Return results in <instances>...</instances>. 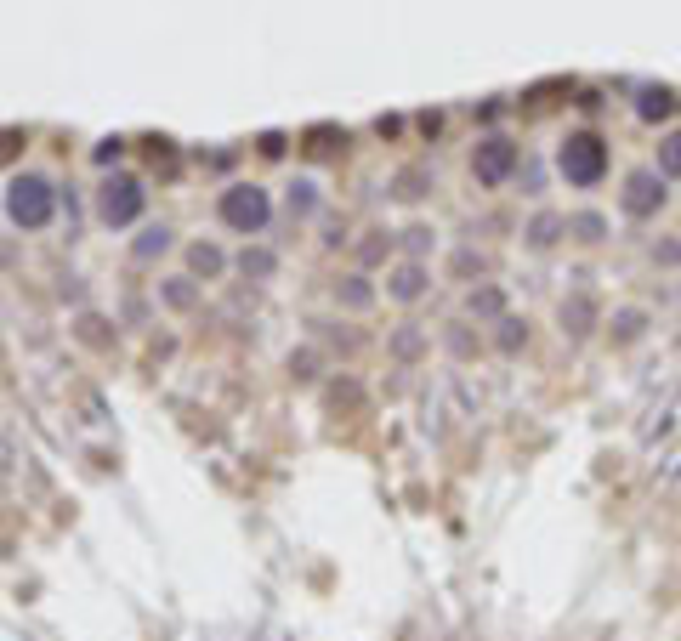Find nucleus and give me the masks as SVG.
Here are the masks:
<instances>
[{"instance_id": "obj_1", "label": "nucleus", "mask_w": 681, "mask_h": 641, "mask_svg": "<svg viewBox=\"0 0 681 641\" xmlns=\"http://www.w3.org/2000/svg\"><path fill=\"white\" fill-rule=\"evenodd\" d=\"M6 216H12V227H23V233H40V227H52L57 216V188L46 182V176L23 171L6 182Z\"/></svg>"}, {"instance_id": "obj_2", "label": "nucleus", "mask_w": 681, "mask_h": 641, "mask_svg": "<svg viewBox=\"0 0 681 641\" xmlns=\"http://www.w3.org/2000/svg\"><path fill=\"white\" fill-rule=\"evenodd\" d=\"M557 171L568 176V188H596L608 176V142L596 131H568L557 148Z\"/></svg>"}, {"instance_id": "obj_3", "label": "nucleus", "mask_w": 681, "mask_h": 641, "mask_svg": "<svg viewBox=\"0 0 681 641\" xmlns=\"http://www.w3.org/2000/svg\"><path fill=\"white\" fill-rule=\"evenodd\" d=\"M216 216H222L233 233H262L267 216H273V205H267V188H256V182H227L222 199H216Z\"/></svg>"}, {"instance_id": "obj_4", "label": "nucleus", "mask_w": 681, "mask_h": 641, "mask_svg": "<svg viewBox=\"0 0 681 641\" xmlns=\"http://www.w3.org/2000/svg\"><path fill=\"white\" fill-rule=\"evenodd\" d=\"M142 205H148V188H142L137 176H103V188H97V216H103V227L142 222Z\"/></svg>"}, {"instance_id": "obj_5", "label": "nucleus", "mask_w": 681, "mask_h": 641, "mask_svg": "<svg viewBox=\"0 0 681 641\" xmlns=\"http://www.w3.org/2000/svg\"><path fill=\"white\" fill-rule=\"evenodd\" d=\"M517 165H523V154H517V142L500 137V131H489V137L472 148V176H477V188H506L511 176H517Z\"/></svg>"}, {"instance_id": "obj_6", "label": "nucleus", "mask_w": 681, "mask_h": 641, "mask_svg": "<svg viewBox=\"0 0 681 641\" xmlns=\"http://www.w3.org/2000/svg\"><path fill=\"white\" fill-rule=\"evenodd\" d=\"M664 205H670L664 171H630L625 176V188H619V210H625L630 222H653Z\"/></svg>"}, {"instance_id": "obj_7", "label": "nucleus", "mask_w": 681, "mask_h": 641, "mask_svg": "<svg viewBox=\"0 0 681 641\" xmlns=\"http://www.w3.org/2000/svg\"><path fill=\"white\" fill-rule=\"evenodd\" d=\"M557 324H562V335H568V341H585V335H591L596 324H602V307H596V295H585V290L562 295Z\"/></svg>"}, {"instance_id": "obj_8", "label": "nucleus", "mask_w": 681, "mask_h": 641, "mask_svg": "<svg viewBox=\"0 0 681 641\" xmlns=\"http://www.w3.org/2000/svg\"><path fill=\"white\" fill-rule=\"evenodd\" d=\"M426 290H432V278H426V261H409V256H403L398 267L386 273V295H392V301H403V307H415Z\"/></svg>"}, {"instance_id": "obj_9", "label": "nucleus", "mask_w": 681, "mask_h": 641, "mask_svg": "<svg viewBox=\"0 0 681 641\" xmlns=\"http://www.w3.org/2000/svg\"><path fill=\"white\" fill-rule=\"evenodd\" d=\"M182 256H188V273L199 278V284H210V278H222V273H227L222 244H210V239H193L188 250H182Z\"/></svg>"}, {"instance_id": "obj_10", "label": "nucleus", "mask_w": 681, "mask_h": 641, "mask_svg": "<svg viewBox=\"0 0 681 641\" xmlns=\"http://www.w3.org/2000/svg\"><path fill=\"white\" fill-rule=\"evenodd\" d=\"M562 233H568V216H557V210H540V216H534V222L523 227L528 250H557Z\"/></svg>"}, {"instance_id": "obj_11", "label": "nucleus", "mask_w": 681, "mask_h": 641, "mask_svg": "<svg viewBox=\"0 0 681 641\" xmlns=\"http://www.w3.org/2000/svg\"><path fill=\"white\" fill-rule=\"evenodd\" d=\"M608 335H613V347H636L647 335V312L642 307H619L613 312V324H608Z\"/></svg>"}, {"instance_id": "obj_12", "label": "nucleus", "mask_w": 681, "mask_h": 641, "mask_svg": "<svg viewBox=\"0 0 681 641\" xmlns=\"http://www.w3.org/2000/svg\"><path fill=\"white\" fill-rule=\"evenodd\" d=\"M369 301H375V284H369L364 273H347V278H335V307H347V312H364Z\"/></svg>"}, {"instance_id": "obj_13", "label": "nucleus", "mask_w": 681, "mask_h": 641, "mask_svg": "<svg viewBox=\"0 0 681 641\" xmlns=\"http://www.w3.org/2000/svg\"><path fill=\"white\" fill-rule=\"evenodd\" d=\"M466 312H472V318L500 324V318H506V290H500V284H477V290L466 295Z\"/></svg>"}, {"instance_id": "obj_14", "label": "nucleus", "mask_w": 681, "mask_h": 641, "mask_svg": "<svg viewBox=\"0 0 681 641\" xmlns=\"http://www.w3.org/2000/svg\"><path fill=\"white\" fill-rule=\"evenodd\" d=\"M171 227H165V222H154V227H142V233H137V239H131V256H137V261H159V256H165V250H171Z\"/></svg>"}, {"instance_id": "obj_15", "label": "nucleus", "mask_w": 681, "mask_h": 641, "mask_svg": "<svg viewBox=\"0 0 681 641\" xmlns=\"http://www.w3.org/2000/svg\"><path fill=\"white\" fill-rule=\"evenodd\" d=\"M159 301H165V307H176V312H188L193 301H199V278H193V273L165 278V284H159Z\"/></svg>"}, {"instance_id": "obj_16", "label": "nucleus", "mask_w": 681, "mask_h": 641, "mask_svg": "<svg viewBox=\"0 0 681 641\" xmlns=\"http://www.w3.org/2000/svg\"><path fill=\"white\" fill-rule=\"evenodd\" d=\"M239 273L245 278H273L279 273V256H273L267 244H245V250H239Z\"/></svg>"}, {"instance_id": "obj_17", "label": "nucleus", "mask_w": 681, "mask_h": 641, "mask_svg": "<svg viewBox=\"0 0 681 641\" xmlns=\"http://www.w3.org/2000/svg\"><path fill=\"white\" fill-rule=\"evenodd\" d=\"M636 114H642L647 125L664 120V114H676V91H664V86H647L642 97H636Z\"/></svg>"}, {"instance_id": "obj_18", "label": "nucleus", "mask_w": 681, "mask_h": 641, "mask_svg": "<svg viewBox=\"0 0 681 641\" xmlns=\"http://www.w3.org/2000/svg\"><path fill=\"white\" fill-rule=\"evenodd\" d=\"M494 347L506 352V358H517V352L528 347V324H523V318H511V312H506V318H500V330H494Z\"/></svg>"}, {"instance_id": "obj_19", "label": "nucleus", "mask_w": 681, "mask_h": 641, "mask_svg": "<svg viewBox=\"0 0 681 641\" xmlns=\"http://www.w3.org/2000/svg\"><path fill=\"white\" fill-rule=\"evenodd\" d=\"M568 233H574L579 244H602L608 239V222H602L596 210H579V216H568Z\"/></svg>"}, {"instance_id": "obj_20", "label": "nucleus", "mask_w": 681, "mask_h": 641, "mask_svg": "<svg viewBox=\"0 0 681 641\" xmlns=\"http://www.w3.org/2000/svg\"><path fill=\"white\" fill-rule=\"evenodd\" d=\"M426 182H432V176L420 171V165H409V171L392 176V193H398V199H420V193H426Z\"/></svg>"}, {"instance_id": "obj_21", "label": "nucleus", "mask_w": 681, "mask_h": 641, "mask_svg": "<svg viewBox=\"0 0 681 641\" xmlns=\"http://www.w3.org/2000/svg\"><path fill=\"white\" fill-rule=\"evenodd\" d=\"M386 250H392V233H386V227H369L364 239H358V261H386Z\"/></svg>"}, {"instance_id": "obj_22", "label": "nucleus", "mask_w": 681, "mask_h": 641, "mask_svg": "<svg viewBox=\"0 0 681 641\" xmlns=\"http://www.w3.org/2000/svg\"><path fill=\"white\" fill-rule=\"evenodd\" d=\"M432 244H437V233H432V227H403V256H409V261H420V256H426V250H432Z\"/></svg>"}, {"instance_id": "obj_23", "label": "nucleus", "mask_w": 681, "mask_h": 641, "mask_svg": "<svg viewBox=\"0 0 681 641\" xmlns=\"http://www.w3.org/2000/svg\"><path fill=\"white\" fill-rule=\"evenodd\" d=\"M318 210V188L313 182H296V188H290V216H313Z\"/></svg>"}, {"instance_id": "obj_24", "label": "nucleus", "mask_w": 681, "mask_h": 641, "mask_svg": "<svg viewBox=\"0 0 681 641\" xmlns=\"http://www.w3.org/2000/svg\"><path fill=\"white\" fill-rule=\"evenodd\" d=\"M659 171H664V176H681V131L659 142Z\"/></svg>"}, {"instance_id": "obj_25", "label": "nucleus", "mask_w": 681, "mask_h": 641, "mask_svg": "<svg viewBox=\"0 0 681 641\" xmlns=\"http://www.w3.org/2000/svg\"><path fill=\"white\" fill-rule=\"evenodd\" d=\"M483 267H489V261L477 256L472 244H466V250H454V273H460V278H472V273H483Z\"/></svg>"}, {"instance_id": "obj_26", "label": "nucleus", "mask_w": 681, "mask_h": 641, "mask_svg": "<svg viewBox=\"0 0 681 641\" xmlns=\"http://www.w3.org/2000/svg\"><path fill=\"white\" fill-rule=\"evenodd\" d=\"M449 347L460 352V358H472V352H477V341H472V330H466V324H449Z\"/></svg>"}, {"instance_id": "obj_27", "label": "nucleus", "mask_w": 681, "mask_h": 641, "mask_svg": "<svg viewBox=\"0 0 681 641\" xmlns=\"http://www.w3.org/2000/svg\"><path fill=\"white\" fill-rule=\"evenodd\" d=\"M392 352H398V358H415V352H420V330H398V335H392Z\"/></svg>"}, {"instance_id": "obj_28", "label": "nucleus", "mask_w": 681, "mask_h": 641, "mask_svg": "<svg viewBox=\"0 0 681 641\" xmlns=\"http://www.w3.org/2000/svg\"><path fill=\"white\" fill-rule=\"evenodd\" d=\"M653 261H664V267H676V261H681V244H676V239L653 244Z\"/></svg>"}, {"instance_id": "obj_29", "label": "nucleus", "mask_w": 681, "mask_h": 641, "mask_svg": "<svg viewBox=\"0 0 681 641\" xmlns=\"http://www.w3.org/2000/svg\"><path fill=\"white\" fill-rule=\"evenodd\" d=\"M290 375H296V381H313V352H301V358H290Z\"/></svg>"}]
</instances>
